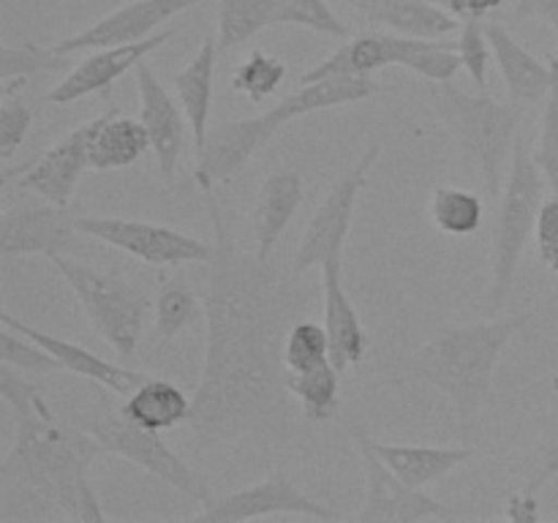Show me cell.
<instances>
[{
  "label": "cell",
  "instance_id": "30bf717a",
  "mask_svg": "<svg viewBox=\"0 0 558 523\" xmlns=\"http://www.w3.org/2000/svg\"><path fill=\"white\" fill-rule=\"evenodd\" d=\"M76 223H80L85 238L125 251L145 265H210L213 256H216V245L178 232L172 227H163V223L118 216H87L76 218Z\"/></svg>",
  "mask_w": 558,
  "mask_h": 523
},
{
  "label": "cell",
  "instance_id": "f35d334b",
  "mask_svg": "<svg viewBox=\"0 0 558 523\" xmlns=\"http://www.w3.org/2000/svg\"><path fill=\"white\" fill-rule=\"evenodd\" d=\"M534 161L543 169L545 180L558 194V74L550 87L548 98H545L543 120H539V139L534 147Z\"/></svg>",
  "mask_w": 558,
  "mask_h": 523
},
{
  "label": "cell",
  "instance_id": "8fae6325",
  "mask_svg": "<svg viewBox=\"0 0 558 523\" xmlns=\"http://www.w3.org/2000/svg\"><path fill=\"white\" fill-rule=\"evenodd\" d=\"M104 114H98V118L76 125L38 158L16 169H5L3 183L16 178V185L22 191H31V194L41 196L44 202H52V205L69 207L82 174L90 169V142Z\"/></svg>",
  "mask_w": 558,
  "mask_h": 523
},
{
  "label": "cell",
  "instance_id": "7a4b0ae2",
  "mask_svg": "<svg viewBox=\"0 0 558 523\" xmlns=\"http://www.w3.org/2000/svg\"><path fill=\"white\" fill-rule=\"evenodd\" d=\"M0 398L14 417V445L0 466L3 490L36 496L80 523L82 488L90 483V463L104 447L71 419L49 409L36 381L11 365H0Z\"/></svg>",
  "mask_w": 558,
  "mask_h": 523
},
{
  "label": "cell",
  "instance_id": "3957f363",
  "mask_svg": "<svg viewBox=\"0 0 558 523\" xmlns=\"http://www.w3.org/2000/svg\"><path fill=\"white\" fill-rule=\"evenodd\" d=\"M529 319L532 311H521L494 321L441 327L409 360L403 379L436 387L441 396L450 398L461 423L469 425L494 398L496 363Z\"/></svg>",
  "mask_w": 558,
  "mask_h": 523
},
{
  "label": "cell",
  "instance_id": "d4e9b609",
  "mask_svg": "<svg viewBox=\"0 0 558 523\" xmlns=\"http://www.w3.org/2000/svg\"><path fill=\"white\" fill-rule=\"evenodd\" d=\"M147 150H150V136L145 123L125 118L118 109H107L90 142V169L96 172L125 169L140 161Z\"/></svg>",
  "mask_w": 558,
  "mask_h": 523
},
{
  "label": "cell",
  "instance_id": "cb8c5ba5",
  "mask_svg": "<svg viewBox=\"0 0 558 523\" xmlns=\"http://www.w3.org/2000/svg\"><path fill=\"white\" fill-rule=\"evenodd\" d=\"M218 38L207 36L194 58L189 60L183 71L172 76V85L178 90L180 107L185 109L191 131H194L196 150L205 145L210 134V109H213V85H216V63H218Z\"/></svg>",
  "mask_w": 558,
  "mask_h": 523
},
{
  "label": "cell",
  "instance_id": "5b68a950",
  "mask_svg": "<svg viewBox=\"0 0 558 523\" xmlns=\"http://www.w3.org/2000/svg\"><path fill=\"white\" fill-rule=\"evenodd\" d=\"M107 387L96 385V396L93 403L74 417V423L80 428H85L98 445L104 447V452L109 455H118L123 461L136 463L145 472L156 474L158 479H163L167 485H172L174 490H180L189 499L199 501L202 507H207L213 501L210 488H207L205 479L161 439V430L142 428V425L131 423L123 414V409L109 398Z\"/></svg>",
  "mask_w": 558,
  "mask_h": 523
},
{
  "label": "cell",
  "instance_id": "d590c367",
  "mask_svg": "<svg viewBox=\"0 0 558 523\" xmlns=\"http://www.w3.org/2000/svg\"><path fill=\"white\" fill-rule=\"evenodd\" d=\"M0 360L11 368L22 370V374H54V370H65L63 363L54 357L52 352L36 343L33 338L22 336L14 327H5L0 330Z\"/></svg>",
  "mask_w": 558,
  "mask_h": 523
},
{
  "label": "cell",
  "instance_id": "7dc6e473",
  "mask_svg": "<svg viewBox=\"0 0 558 523\" xmlns=\"http://www.w3.org/2000/svg\"><path fill=\"white\" fill-rule=\"evenodd\" d=\"M550 65H554V71L558 74V49H556V54H554V60H550Z\"/></svg>",
  "mask_w": 558,
  "mask_h": 523
},
{
  "label": "cell",
  "instance_id": "484cf974",
  "mask_svg": "<svg viewBox=\"0 0 558 523\" xmlns=\"http://www.w3.org/2000/svg\"><path fill=\"white\" fill-rule=\"evenodd\" d=\"M191 403L194 401H189V396L178 385L150 376L145 385H140L131 396H125L120 409H123L131 423L142 425V428L169 430L180 423H189Z\"/></svg>",
  "mask_w": 558,
  "mask_h": 523
},
{
  "label": "cell",
  "instance_id": "836d02e7",
  "mask_svg": "<svg viewBox=\"0 0 558 523\" xmlns=\"http://www.w3.org/2000/svg\"><path fill=\"white\" fill-rule=\"evenodd\" d=\"M65 65V54L52 52L49 47H36V44H3L0 47V82L3 90L14 87L16 82L25 85L31 76L49 74V71H60Z\"/></svg>",
  "mask_w": 558,
  "mask_h": 523
},
{
  "label": "cell",
  "instance_id": "ab89813d",
  "mask_svg": "<svg viewBox=\"0 0 558 523\" xmlns=\"http://www.w3.org/2000/svg\"><path fill=\"white\" fill-rule=\"evenodd\" d=\"M33 125V109L22 98H3L0 107V156L14 158Z\"/></svg>",
  "mask_w": 558,
  "mask_h": 523
},
{
  "label": "cell",
  "instance_id": "f546056e",
  "mask_svg": "<svg viewBox=\"0 0 558 523\" xmlns=\"http://www.w3.org/2000/svg\"><path fill=\"white\" fill-rule=\"evenodd\" d=\"M485 202L480 194L456 185H439L430 191V221L439 232L466 238L483 227Z\"/></svg>",
  "mask_w": 558,
  "mask_h": 523
},
{
  "label": "cell",
  "instance_id": "681fc988",
  "mask_svg": "<svg viewBox=\"0 0 558 523\" xmlns=\"http://www.w3.org/2000/svg\"><path fill=\"white\" fill-rule=\"evenodd\" d=\"M434 3H439V5H450V0H434Z\"/></svg>",
  "mask_w": 558,
  "mask_h": 523
},
{
  "label": "cell",
  "instance_id": "d6a6232c",
  "mask_svg": "<svg viewBox=\"0 0 558 523\" xmlns=\"http://www.w3.org/2000/svg\"><path fill=\"white\" fill-rule=\"evenodd\" d=\"M283 80H287V63L278 60L276 54L254 49V52L234 69L229 87H232L234 93H240V96L248 98L251 104H262L267 96H272V93L281 87Z\"/></svg>",
  "mask_w": 558,
  "mask_h": 523
},
{
  "label": "cell",
  "instance_id": "ffe728a7",
  "mask_svg": "<svg viewBox=\"0 0 558 523\" xmlns=\"http://www.w3.org/2000/svg\"><path fill=\"white\" fill-rule=\"evenodd\" d=\"M485 33H488L490 49L499 63V74L505 80L507 93L512 96V104H537L548 98L554 87L556 71L554 65H545L543 60L534 58L521 41L510 33V27L501 25L499 20H485Z\"/></svg>",
  "mask_w": 558,
  "mask_h": 523
},
{
  "label": "cell",
  "instance_id": "603a6c76",
  "mask_svg": "<svg viewBox=\"0 0 558 523\" xmlns=\"http://www.w3.org/2000/svg\"><path fill=\"white\" fill-rule=\"evenodd\" d=\"M376 452L381 461L412 488H428V485L445 479L452 469L463 466L477 455L474 447H430V445H385L374 439Z\"/></svg>",
  "mask_w": 558,
  "mask_h": 523
},
{
  "label": "cell",
  "instance_id": "e575fe53",
  "mask_svg": "<svg viewBox=\"0 0 558 523\" xmlns=\"http://www.w3.org/2000/svg\"><path fill=\"white\" fill-rule=\"evenodd\" d=\"M283 360H287V370H294V374L330 363V336H327V327L316 325V321H294L289 327Z\"/></svg>",
  "mask_w": 558,
  "mask_h": 523
},
{
  "label": "cell",
  "instance_id": "b9f144b4",
  "mask_svg": "<svg viewBox=\"0 0 558 523\" xmlns=\"http://www.w3.org/2000/svg\"><path fill=\"white\" fill-rule=\"evenodd\" d=\"M534 238H537V248H554V245H558V194L545 199L543 207H539Z\"/></svg>",
  "mask_w": 558,
  "mask_h": 523
},
{
  "label": "cell",
  "instance_id": "44dd1931",
  "mask_svg": "<svg viewBox=\"0 0 558 523\" xmlns=\"http://www.w3.org/2000/svg\"><path fill=\"white\" fill-rule=\"evenodd\" d=\"M303 178L294 169H281V172L267 174L265 183L259 185L254 210V240L259 259H272L278 240L283 238L294 212L303 205Z\"/></svg>",
  "mask_w": 558,
  "mask_h": 523
},
{
  "label": "cell",
  "instance_id": "ba28073f",
  "mask_svg": "<svg viewBox=\"0 0 558 523\" xmlns=\"http://www.w3.org/2000/svg\"><path fill=\"white\" fill-rule=\"evenodd\" d=\"M381 156V142H371L368 150L349 167L341 178L336 180L322 205L316 207L314 218L305 227L303 240L292 256V272L303 276L311 267H322L330 259H343L349 229H352L354 207H357L360 194L368 185V174Z\"/></svg>",
  "mask_w": 558,
  "mask_h": 523
},
{
  "label": "cell",
  "instance_id": "9c48e42d",
  "mask_svg": "<svg viewBox=\"0 0 558 523\" xmlns=\"http://www.w3.org/2000/svg\"><path fill=\"white\" fill-rule=\"evenodd\" d=\"M354 445H357L360 458L365 466V499L363 510L354 515V521H390V523H417V521H456L466 512L458 507L436 501L434 496L425 494L423 488H412L403 483L376 452L374 436L363 425H349Z\"/></svg>",
  "mask_w": 558,
  "mask_h": 523
},
{
  "label": "cell",
  "instance_id": "c3c4849f",
  "mask_svg": "<svg viewBox=\"0 0 558 523\" xmlns=\"http://www.w3.org/2000/svg\"><path fill=\"white\" fill-rule=\"evenodd\" d=\"M550 387H554V392H558V374L554 376V381H550Z\"/></svg>",
  "mask_w": 558,
  "mask_h": 523
},
{
  "label": "cell",
  "instance_id": "4316f807",
  "mask_svg": "<svg viewBox=\"0 0 558 523\" xmlns=\"http://www.w3.org/2000/svg\"><path fill=\"white\" fill-rule=\"evenodd\" d=\"M368 20L409 38H441L458 31V16L434 0H387Z\"/></svg>",
  "mask_w": 558,
  "mask_h": 523
},
{
  "label": "cell",
  "instance_id": "4fadbf2b",
  "mask_svg": "<svg viewBox=\"0 0 558 523\" xmlns=\"http://www.w3.org/2000/svg\"><path fill=\"white\" fill-rule=\"evenodd\" d=\"M80 234L82 229L69 207L52 202L14 207L0 218V254L5 259L36 254H80Z\"/></svg>",
  "mask_w": 558,
  "mask_h": 523
},
{
  "label": "cell",
  "instance_id": "52a82bcc",
  "mask_svg": "<svg viewBox=\"0 0 558 523\" xmlns=\"http://www.w3.org/2000/svg\"><path fill=\"white\" fill-rule=\"evenodd\" d=\"M49 262L76 294L93 330L118 352L120 360L134 357L145 332L150 297L118 272L96 270L74 259V254H54Z\"/></svg>",
  "mask_w": 558,
  "mask_h": 523
},
{
  "label": "cell",
  "instance_id": "1f68e13d",
  "mask_svg": "<svg viewBox=\"0 0 558 523\" xmlns=\"http://www.w3.org/2000/svg\"><path fill=\"white\" fill-rule=\"evenodd\" d=\"M153 308H156V336L161 343L172 341L178 332H183L191 321L205 314V303H199V297L183 276L163 278Z\"/></svg>",
  "mask_w": 558,
  "mask_h": 523
},
{
  "label": "cell",
  "instance_id": "ee69618b",
  "mask_svg": "<svg viewBox=\"0 0 558 523\" xmlns=\"http://www.w3.org/2000/svg\"><path fill=\"white\" fill-rule=\"evenodd\" d=\"M505 0H450L447 9L458 16V20H488L494 11L501 9Z\"/></svg>",
  "mask_w": 558,
  "mask_h": 523
},
{
  "label": "cell",
  "instance_id": "74e56055",
  "mask_svg": "<svg viewBox=\"0 0 558 523\" xmlns=\"http://www.w3.org/2000/svg\"><path fill=\"white\" fill-rule=\"evenodd\" d=\"M456 49L463 60V69L472 76L474 87L485 90V82H488V63L490 54H494L488 33H485V20H463Z\"/></svg>",
  "mask_w": 558,
  "mask_h": 523
},
{
  "label": "cell",
  "instance_id": "7c38bea8",
  "mask_svg": "<svg viewBox=\"0 0 558 523\" xmlns=\"http://www.w3.org/2000/svg\"><path fill=\"white\" fill-rule=\"evenodd\" d=\"M278 131L281 129L270 118V112L218 123L216 129H210L205 145L196 150L194 183L207 191L234 180Z\"/></svg>",
  "mask_w": 558,
  "mask_h": 523
},
{
  "label": "cell",
  "instance_id": "7bdbcfd3",
  "mask_svg": "<svg viewBox=\"0 0 558 523\" xmlns=\"http://www.w3.org/2000/svg\"><path fill=\"white\" fill-rule=\"evenodd\" d=\"M556 477H558V436L548 447H545L537 472H534L526 483V494H537V490H543L545 485Z\"/></svg>",
  "mask_w": 558,
  "mask_h": 523
},
{
  "label": "cell",
  "instance_id": "8d00e7d4",
  "mask_svg": "<svg viewBox=\"0 0 558 523\" xmlns=\"http://www.w3.org/2000/svg\"><path fill=\"white\" fill-rule=\"evenodd\" d=\"M276 25L305 27V31H314V33H322V36H332V38L352 36L347 22L330 9L327 0H283Z\"/></svg>",
  "mask_w": 558,
  "mask_h": 523
},
{
  "label": "cell",
  "instance_id": "6da1fadb",
  "mask_svg": "<svg viewBox=\"0 0 558 523\" xmlns=\"http://www.w3.org/2000/svg\"><path fill=\"white\" fill-rule=\"evenodd\" d=\"M205 194L216 256L205 289L207 349L189 425L199 450H267L292 434L287 387L289 327L308 300L281 267L238 248L216 188Z\"/></svg>",
  "mask_w": 558,
  "mask_h": 523
},
{
  "label": "cell",
  "instance_id": "277c9868",
  "mask_svg": "<svg viewBox=\"0 0 558 523\" xmlns=\"http://www.w3.org/2000/svg\"><path fill=\"white\" fill-rule=\"evenodd\" d=\"M430 96L456 145L480 169L488 196L499 199L501 169L512 158L518 125H521V107L496 101L483 90L466 93L452 82H441L439 90H430Z\"/></svg>",
  "mask_w": 558,
  "mask_h": 523
},
{
  "label": "cell",
  "instance_id": "5bb4252c",
  "mask_svg": "<svg viewBox=\"0 0 558 523\" xmlns=\"http://www.w3.org/2000/svg\"><path fill=\"white\" fill-rule=\"evenodd\" d=\"M278 512H294V515L319 518V521L341 518L327 504L303 494L289 474L272 472L248 488L234 490L223 499H213L210 504L202 507L196 521H254V518L278 515Z\"/></svg>",
  "mask_w": 558,
  "mask_h": 523
},
{
  "label": "cell",
  "instance_id": "e0dca14e",
  "mask_svg": "<svg viewBox=\"0 0 558 523\" xmlns=\"http://www.w3.org/2000/svg\"><path fill=\"white\" fill-rule=\"evenodd\" d=\"M136 87H140L142 101V123L150 136V150L156 156L158 172L167 183H174L178 174L180 153L185 145V109L174 104L167 87L156 76V71L147 63L136 65Z\"/></svg>",
  "mask_w": 558,
  "mask_h": 523
},
{
  "label": "cell",
  "instance_id": "ac0fdd59",
  "mask_svg": "<svg viewBox=\"0 0 558 523\" xmlns=\"http://www.w3.org/2000/svg\"><path fill=\"white\" fill-rule=\"evenodd\" d=\"M0 325L14 327V330L22 332V336L33 338V341L41 343L47 352H52L54 357L63 363L65 370H71V374L93 381V385L107 387V390H112L114 396H131L136 387L145 385V381L150 379V376L142 374V370L123 368V365H114V363H109V360L98 357L96 352L80 346V343H71V341H65V338L49 336V332L38 330V327L25 325L22 319H14L9 311H3V314H0Z\"/></svg>",
  "mask_w": 558,
  "mask_h": 523
},
{
  "label": "cell",
  "instance_id": "bcb514c9",
  "mask_svg": "<svg viewBox=\"0 0 558 523\" xmlns=\"http://www.w3.org/2000/svg\"><path fill=\"white\" fill-rule=\"evenodd\" d=\"M385 3L387 0H354V5H357L365 16H371L376 9H379V5H385Z\"/></svg>",
  "mask_w": 558,
  "mask_h": 523
},
{
  "label": "cell",
  "instance_id": "60d3db41",
  "mask_svg": "<svg viewBox=\"0 0 558 523\" xmlns=\"http://www.w3.org/2000/svg\"><path fill=\"white\" fill-rule=\"evenodd\" d=\"M539 20L558 36V0H515L512 5V22Z\"/></svg>",
  "mask_w": 558,
  "mask_h": 523
},
{
  "label": "cell",
  "instance_id": "83f0119b",
  "mask_svg": "<svg viewBox=\"0 0 558 523\" xmlns=\"http://www.w3.org/2000/svg\"><path fill=\"white\" fill-rule=\"evenodd\" d=\"M390 54L392 65H403L434 85L452 82V76L463 69L456 44L436 41V38H409L390 33Z\"/></svg>",
  "mask_w": 558,
  "mask_h": 523
},
{
  "label": "cell",
  "instance_id": "8992f818",
  "mask_svg": "<svg viewBox=\"0 0 558 523\" xmlns=\"http://www.w3.org/2000/svg\"><path fill=\"white\" fill-rule=\"evenodd\" d=\"M545 174L534 161V150L526 136L518 134L510 158L505 191L499 196V218L494 232V256H490V289L488 308L499 311L507 303L521 267L523 251L537 229L539 207H543Z\"/></svg>",
  "mask_w": 558,
  "mask_h": 523
},
{
  "label": "cell",
  "instance_id": "4dcf8cb0",
  "mask_svg": "<svg viewBox=\"0 0 558 523\" xmlns=\"http://www.w3.org/2000/svg\"><path fill=\"white\" fill-rule=\"evenodd\" d=\"M338 374L341 370L330 363L319 365L311 370H289L287 387L292 392L294 401L303 406L305 419L311 423H325V419L336 417L338 412Z\"/></svg>",
  "mask_w": 558,
  "mask_h": 523
},
{
  "label": "cell",
  "instance_id": "7402d4cb",
  "mask_svg": "<svg viewBox=\"0 0 558 523\" xmlns=\"http://www.w3.org/2000/svg\"><path fill=\"white\" fill-rule=\"evenodd\" d=\"M379 93V82L374 76H357V74H338V76H325V80L308 82V85H300L298 90L289 93L283 101H278L276 107L267 109L270 118L276 120L278 129H283L292 120L305 118L311 112H322V109H336V107H349V104H360L365 98L376 96Z\"/></svg>",
  "mask_w": 558,
  "mask_h": 523
},
{
  "label": "cell",
  "instance_id": "d6986e66",
  "mask_svg": "<svg viewBox=\"0 0 558 523\" xmlns=\"http://www.w3.org/2000/svg\"><path fill=\"white\" fill-rule=\"evenodd\" d=\"M322 283H325V327L330 336V360L343 374L363 363L368 352V332L352 297L343 289V259H330L322 265Z\"/></svg>",
  "mask_w": 558,
  "mask_h": 523
},
{
  "label": "cell",
  "instance_id": "2e32d148",
  "mask_svg": "<svg viewBox=\"0 0 558 523\" xmlns=\"http://www.w3.org/2000/svg\"><path fill=\"white\" fill-rule=\"evenodd\" d=\"M174 33H178V27H163V31L153 33L145 41L96 49V52L87 54L82 63H76L74 69L65 74V80L44 96V101L60 104V107H63V104H74L80 101V98L93 96V93L107 90V87L112 85V82H118L125 71L136 69L147 54L156 52L161 44H167Z\"/></svg>",
  "mask_w": 558,
  "mask_h": 523
},
{
  "label": "cell",
  "instance_id": "9a60e30c",
  "mask_svg": "<svg viewBox=\"0 0 558 523\" xmlns=\"http://www.w3.org/2000/svg\"><path fill=\"white\" fill-rule=\"evenodd\" d=\"M194 3L196 0H134V3H125L120 9L109 11L107 16L87 25L85 31L49 44V49L69 58V54L85 52V49H104L120 47V44L145 41L163 22L174 20V16L183 14Z\"/></svg>",
  "mask_w": 558,
  "mask_h": 523
},
{
  "label": "cell",
  "instance_id": "f6af8a7d",
  "mask_svg": "<svg viewBox=\"0 0 558 523\" xmlns=\"http://www.w3.org/2000/svg\"><path fill=\"white\" fill-rule=\"evenodd\" d=\"M505 515L510 518V521H515V523H534V521H539V504H537V499H534V494L512 496L510 507H507Z\"/></svg>",
  "mask_w": 558,
  "mask_h": 523
},
{
  "label": "cell",
  "instance_id": "f1b7e54d",
  "mask_svg": "<svg viewBox=\"0 0 558 523\" xmlns=\"http://www.w3.org/2000/svg\"><path fill=\"white\" fill-rule=\"evenodd\" d=\"M281 5L283 0H218V52H229L276 25Z\"/></svg>",
  "mask_w": 558,
  "mask_h": 523
}]
</instances>
